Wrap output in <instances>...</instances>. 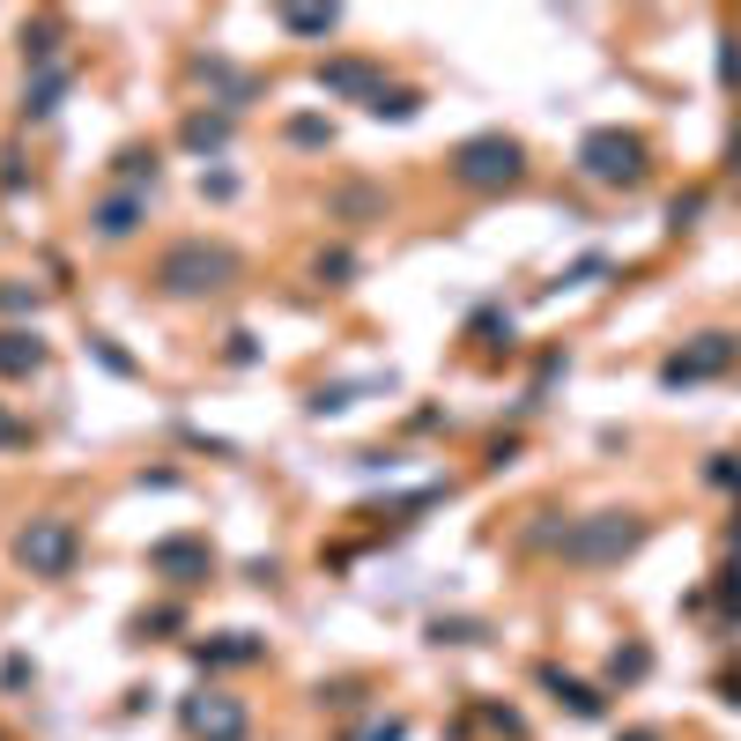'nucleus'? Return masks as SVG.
Returning a JSON list of instances; mask_svg holds the SVG:
<instances>
[{
    "mask_svg": "<svg viewBox=\"0 0 741 741\" xmlns=\"http://www.w3.org/2000/svg\"><path fill=\"white\" fill-rule=\"evenodd\" d=\"M238 275V260L223 246H208V238H186V246L164 252V267H156V282L171 289V297H208V289H223Z\"/></svg>",
    "mask_w": 741,
    "mask_h": 741,
    "instance_id": "nucleus-1",
    "label": "nucleus"
},
{
    "mask_svg": "<svg viewBox=\"0 0 741 741\" xmlns=\"http://www.w3.org/2000/svg\"><path fill=\"white\" fill-rule=\"evenodd\" d=\"M453 178L460 186H512V178H519V149H512L504 134H475L453 156Z\"/></svg>",
    "mask_w": 741,
    "mask_h": 741,
    "instance_id": "nucleus-2",
    "label": "nucleus"
},
{
    "mask_svg": "<svg viewBox=\"0 0 741 741\" xmlns=\"http://www.w3.org/2000/svg\"><path fill=\"white\" fill-rule=\"evenodd\" d=\"M578 164H586V178H601V186H638V171H645L630 134H586Z\"/></svg>",
    "mask_w": 741,
    "mask_h": 741,
    "instance_id": "nucleus-3",
    "label": "nucleus"
},
{
    "mask_svg": "<svg viewBox=\"0 0 741 741\" xmlns=\"http://www.w3.org/2000/svg\"><path fill=\"white\" fill-rule=\"evenodd\" d=\"M15 549H23V564H30L38 578H60L67 564H75V527H67V519H30Z\"/></svg>",
    "mask_w": 741,
    "mask_h": 741,
    "instance_id": "nucleus-4",
    "label": "nucleus"
},
{
    "mask_svg": "<svg viewBox=\"0 0 741 741\" xmlns=\"http://www.w3.org/2000/svg\"><path fill=\"white\" fill-rule=\"evenodd\" d=\"M186 727H193L201 741H238V734H246V704H238V698H215V690H208V698L186 704Z\"/></svg>",
    "mask_w": 741,
    "mask_h": 741,
    "instance_id": "nucleus-5",
    "label": "nucleus"
},
{
    "mask_svg": "<svg viewBox=\"0 0 741 741\" xmlns=\"http://www.w3.org/2000/svg\"><path fill=\"white\" fill-rule=\"evenodd\" d=\"M734 364V334H704V349H690V356H675L667 364V386H690V378H712V370Z\"/></svg>",
    "mask_w": 741,
    "mask_h": 741,
    "instance_id": "nucleus-6",
    "label": "nucleus"
},
{
    "mask_svg": "<svg viewBox=\"0 0 741 741\" xmlns=\"http://www.w3.org/2000/svg\"><path fill=\"white\" fill-rule=\"evenodd\" d=\"M319 89H334V97H386V83H378V67H364V60H327L319 67Z\"/></svg>",
    "mask_w": 741,
    "mask_h": 741,
    "instance_id": "nucleus-7",
    "label": "nucleus"
},
{
    "mask_svg": "<svg viewBox=\"0 0 741 741\" xmlns=\"http://www.w3.org/2000/svg\"><path fill=\"white\" fill-rule=\"evenodd\" d=\"M630 541H638V527H630V519H601V527L572 535L564 549H572L578 564H593V556H616V549H630Z\"/></svg>",
    "mask_w": 741,
    "mask_h": 741,
    "instance_id": "nucleus-8",
    "label": "nucleus"
},
{
    "mask_svg": "<svg viewBox=\"0 0 741 741\" xmlns=\"http://www.w3.org/2000/svg\"><path fill=\"white\" fill-rule=\"evenodd\" d=\"M38 364H45V341L30 327H8V334H0V378H30Z\"/></svg>",
    "mask_w": 741,
    "mask_h": 741,
    "instance_id": "nucleus-9",
    "label": "nucleus"
},
{
    "mask_svg": "<svg viewBox=\"0 0 741 741\" xmlns=\"http://www.w3.org/2000/svg\"><path fill=\"white\" fill-rule=\"evenodd\" d=\"M149 564H156V572H208V549L201 541H156Z\"/></svg>",
    "mask_w": 741,
    "mask_h": 741,
    "instance_id": "nucleus-10",
    "label": "nucleus"
},
{
    "mask_svg": "<svg viewBox=\"0 0 741 741\" xmlns=\"http://www.w3.org/2000/svg\"><path fill=\"white\" fill-rule=\"evenodd\" d=\"M134 223H141V193H112V201L97 208V230H104V238H126Z\"/></svg>",
    "mask_w": 741,
    "mask_h": 741,
    "instance_id": "nucleus-11",
    "label": "nucleus"
},
{
    "mask_svg": "<svg viewBox=\"0 0 741 741\" xmlns=\"http://www.w3.org/2000/svg\"><path fill=\"white\" fill-rule=\"evenodd\" d=\"M223 141H230V120H223V112H215V120H208V112H201V120H186V149H201V156H208V149H223Z\"/></svg>",
    "mask_w": 741,
    "mask_h": 741,
    "instance_id": "nucleus-12",
    "label": "nucleus"
},
{
    "mask_svg": "<svg viewBox=\"0 0 741 741\" xmlns=\"http://www.w3.org/2000/svg\"><path fill=\"white\" fill-rule=\"evenodd\" d=\"M60 89H67V75H52V67H45V75H38V89H30V97H23V112H30V120H45V112H52V97H60Z\"/></svg>",
    "mask_w": 741,
    "mask_h": 741,
    "instance_id": "nucleus-13",
    "label": "nucleus"
},
{
    "mask_svg": "<svg viewBox=\"0 0 741 741\" xmlns=\"http://www.w3.org/2000/svg\"><path fill=\"white\" fill-rule=\"evenodd\" d=\"M282 23L297 30V38H319V30H334V8H289Z\"/></svg>",
    "mask_w": 741,
    "mask_h": 741,
    "instance_id": "nucleus-14",
    "label": "nucleus"
},
{
    "mask_svg": "<svg viewBox=\"0 0 741 741\" xmlns=\"http://www.w3.org/2000/svg\"><path fill=\"white\" fill-rule=\"evenodd\" d=\"M370 112H378V120H415V89H386Z\"/></svg>",
    "mask_w": 741,
    "mask_h": 741,
    "instance_id": "nucleus-15",
    "label": "nucleus"
},
{
    "mask_svg": "<svg viewBox=\"0 0 741 741\" xmlns=\"http://www.w3.org/2000/svg\"><path fill=\"white\" fill-rule=\"evenodd\" d=\"M52 45H60V30H52V23H38V30H23V52H30V60H52Z\"/></svg>",
    "mask_w": 741,
    "mask_h": 741,
    "instance_id": "nucleus-16",
    "label": "nucleus"
},
{
    "mask_svg": "<svg viewBox=\"0 0 741 741\" xmlns=\"http://www.w3.org/2000/svg\"><path fill=\"white\" fill-rule=\"evenodd\" d=\"M0 304H8V312H38V289H23V282H0Z\"/></svg>",
    "mask_w": 741,
    "mask_h": 741,
    "instance_id": "nucleus-17",
    "label": "nucleus"
},
{
    "mask_svg": "<svg viewBox=\"0 0 741 741\" xmlns=\"http://www.w3.org/2000/svg\"><path fill=\"white\" fill-rule=\"evenodd\" d=\"M364 741H401V727H393V719H386V727H370Z\"/></svg>",
    "mask_w": 741,
    "mask_h": 741,
    "instance_id": "nucleus-18",
    "label": "nucleus"
},
{
    "mask_svg": "<svg viewBox=\"0 0 741 741\" xmlns=\"http://www.w3.org/2000/svg\"><path fill=\"white\" fill-rule=\"evenodd\" d=\"M0 445H23V430H15V423H8V415H0Z\"/></svg>",
    "mask_w": 741,
    "mask_h": 741,
    "instance_id": "nucleus-19",
    "label": "nucleus"
}]
</instances>
